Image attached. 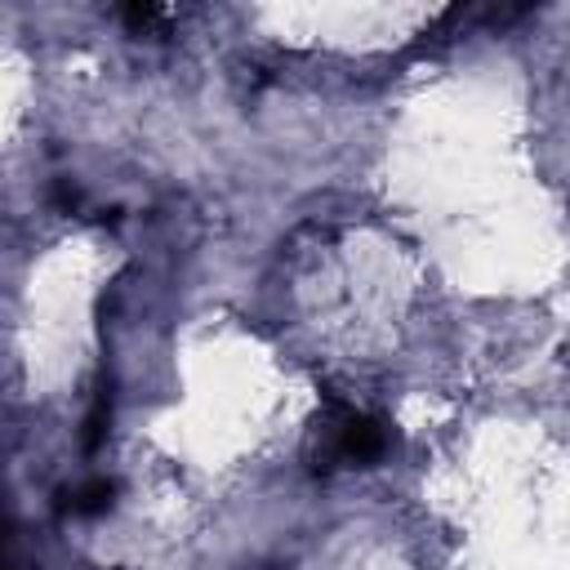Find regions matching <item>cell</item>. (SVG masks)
I'll return each instance as SVG.
<instances>
[{
	"label": "cell",
	"mask_w": 570,
	"mask_h": 570,
	"mask_svg": "<svg viewBox=\"0 0 570 570\" xmlns=\"http://www.w3.org/2000/svg\"><path fill=\"white\" fill-rule=\"evenodd\" d=\"M387 445H392V428L379 414H370V410H361V405H352V401L330 392L321 414H316V423H312L307 459H312L316 472L370 468V463H379L387 454Z\"/></svg>",
	"instance_id": "6da1fadb"
},
{
	"label": "cell",
	"mask_w": 570,
	"mask_h": 570,
	"mask_svg": "<svg viewBox=\"0 0 570 570\" xmlns=\"http://www.w3.org/2000/svg\"><path fill=\"white\" fill-rule=\"evenodd\" d=\"M111 503H116V485L102 481V476L67 494V512H71V517H98V512H107Z\"/></svg>",
	"instance_id": "7a4b0ae2"
},
{
	"label": "cell",
	"mask_w": 570,
	"mask_h": 570,
	"mask_svg": "<svg viewBox=\"0 0 570 570\" xmlns=\"http://www.w3.org/2000/svg\"><path fill=\"white\" fill-rule=\"evenodd\" d=\"M107 423H111V396L98 392V396H94V410H89V419H85V450H98Z\"/></svg>",
	"instance_id": "3957f363"
},
{
	"label": "cell",
	"mask_w": 570,
	"mask_h": 570,
	"mask_svg": "<svg viewBox=\"0 0 570 570\" xmlns=\"http://www.w3.org/2000/svg\"><path fill=\"white\" fill-rule=\"evenodd\" d=\"M120 13H125V22H129L134 31H147V27L165 22V18H174V9H160V4H125Z\"/></svg>",
	"instance_id": "277c9868"
}]
</instances>
